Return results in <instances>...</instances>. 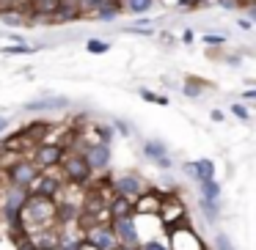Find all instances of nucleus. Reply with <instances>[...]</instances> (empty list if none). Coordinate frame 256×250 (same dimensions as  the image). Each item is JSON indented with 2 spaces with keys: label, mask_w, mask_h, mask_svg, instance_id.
Here are the masks:
<instances>
[{
  "label": "nucleus",
  "mask_w": 256,
  "mask_h": 250,
  "mask_svg": "<svg viewBox=\"0 0 256 250\" xmlns=\"http://www.w3.org/2000/svg\"><path fill=\"white\" fill-rule=\"evenodd\" d=\"M22 215H25V223H30V226H47V223H52V217L58 215V204L52 198H44V195L34 193L25 201Z\"/></svg>",
  "instance_id": "nucleus-1"
},
{
  "label": "nucleus",
  "mask_w": 256,
  "mask_h": 250,
  "mask_svg": "<svg viewBox=\"0 0 256 250\" xmlns=\"http://www.w3.org/2000/svg\"><path fill=\"white\" fill-rule=\"evenodd\" d=\"M28 195H30V190L14 187V184H8L6 193L0 195V212H3V220L12 228L22 220V206H25V201H28Z\"/></svg>",
  "instance_id": "nucleus-2"
},
{
  "label": "nucleus",
  "mask_w": 256,
  "mask_h": 250,
  "mask_svg": "<svg viewBox=\"0 0 256 250\" xmlns=\"http://www.w3.org/2000/svg\"><path fill=\"white\" fill-rule=\"evenodd\" d=\"M39 168H36L34 160H17L14 165H8L6 176H8V184H14V187H25L30 190L34 187V182L39 179Z\"/></svg>",
  "instance_id": "nucleus-3"
},
{
  "label": "nucleus",
  "mask_w": 256,
  "mask_h": 250,
  "mask_svg": "<svg viewBox=\"0 0 256 250\" xmlns=\"http://www.w3.org/2000/svg\"><path fill=\"white\" fill-rule=\"evenodd\" d=\"M64 176L72 184H86L91 176V168L86 165V157L80 151H72V154H64Z\"/></svg>",
  "instance_id": "nucleus-4"
},
{
  "label": "nucleus",
  "mask_w": 256,
  "mask_h": 250,
  "mask_svg": "<svg viewBox=\"0 0 256 250\" xmlns=\"http://www.w3.org/2000/svg\"><path fill=\"white\" fill-rule=\"evenodd\" d=\"M110 228L116 234L118 245H138L140 234H138V223L132 215H122V217H110Z\"/></svg>",
  "instance_id": "nucleus-5"
},
{
  "label": "nucleus",
  "mask_w": 256,
  "mask_h": 250,
  "mask_svg": "<svg viewBox=\"0 0 256 250\" xmlns=\"http://www.w3.org/2000/svg\"><path fill=\"white\" fill-rule=\"evenodd\" d=\"M86 245L94 250H116L118 248V239L116 234H113L110 226H91V231L86 234Z\"/></svg>",
  "instance_id": "nucleus-6"
},
{
  "label": "nucleus",
  "mask_w": 256,
  "mask_h": 250,
  "mask_svg": "<svg viewBox=\"0 0 256 250\" xmlns=\"http://www.w3.org/2000/svg\"><path fill=\"white\" fill-rule=\"evenodd\" d=\"M64 146H58V143H42V146H36V151H34V162H36V168L39 171H50V168H56L58 162L64 160Z\"/></svg>",
  "instance_id": "nucleus-7"
},
{
  "label": "nucleus",
  "mask_w": 256,
  "mask_h": 250,
  "mask_svg": "<svg viewBox=\"0 0 256 250\" xmlns=\"http://www.w3.org/2000/svg\"><path fill=\"white\" fill-rule=\"evenodd\" d=\"M80 154L86 157V165L91 168V173H102L110 165V146H105V143H91Z\"/></svg>",
  "instance_id": "nucleus-8"
},
{
  "label": "nucleus",
  "mask_w": 256,
  "mask_h": 250,
  "mask_svg": "<svg viewBox=\"0 0 256 250\" xmlns=\"http://www.w3.org/2000/svg\"><path fill=\"white\" fill-rule=\"evenodd\" d=\"M116 193L124 195V198H138L140 193H144V182H140V176H135V173H122V176H116Z\"/></svg>",
  "instance_id": "nucleus-9"
},
{
  "label": "nucleus",
  "mask_w": 256,
  "mask_h": 250,
  "mask_svg": "<svg viewBox=\"0 0 256 250\" xmlns=\"http://www.w3.org/2000/svg\"><path fill=\"white\" fill-rule=\"evenodd\" d=\"M184 173L193 179L196 184L206 182V179H215V162L212 160H196V162H184Z\"/></svg>",
  "instance_id": "nucleus-10"
},
{
  "label": "nucleus",
  "mask_w": 256,
  "mask_h": 250,
  "mask_svg": "<svg viewBox=\"0 0 256 250\" xmlns=\"http://www.w3.org/2000/svg\"><path fill=\"white\" fill-rule=\"evenodd\" d=\"M144 154L149 157V160H154L160 168H171V157H168L166 146H162L160 140H146V143H144Z\"/></svg>",
  "instance_id": "nucleus-11"
},
{
  "label": "nucleus",
  "mask_w": 256,
  "mask_h": 250,
  "mask_svg": "<svg viewBox=\"0 0 256 250\" xmlns=\"http://www.w3.org/2000/svg\"><path fill=\"white\" fill-rule=\"evenodd\" d=\"M30 190H34L36 195H44V198H56L58 190H61V182H58L56 176H42V173H39V179L34 182V187H30Z\"/></svg>",
  "instance_id": "nucleus-12"
},
{
  "label": "nucleus",
  "mask_w": 256,
  "mask_h": 250,
  "mask_svg": "<svg viewBox=\"0 0 256 250\" xmlns=\"http://www.w3.org/2000/svg\"><path fill=\"white\" fill-rule=\"evenodd\" d=\"M69 99H64V96H47V99H34L25 105V110L30 113H42V110H61V107H66Z\"/></svg>",
  "instance_id": "nucleus-13"
},
{
  "label": "nucleus",
  "mask_w": 256,
  "mask_h": 250,
  "mask_svg": "<svg viewBox=\"0 0 256 250\" xmlns=\"http://www.w3.org/2000/svg\"><path fill=\"white\" fill-rule=\"evenodd\" d=\"M157 0H122V11L127 14H146Z\"/></svg>",
  "instance_id": "nucleus-14"
},
{
  "label": "nucleus",
  "mask_w": 256,
  "mask_h": 250,
  "mask_svg": "<svg viewBox=\"0 0 256 250\" xmlns=\"http://www.w3.org/2000/svg\"><path fill=\"white\" fill-rule=\"evenodd\" d=\"M122 215H132V204L124 195H116L110 201V217H122Z\"/></svg>",
  "instance_id": "nucleus-15"
},
{
  "label": "nucleus",
  "mask_w": 256,
  "mask_h": 250,
  "mask_svg": "<svg viewBox=\"0 0 256 250\" xmlns=\"http://www.w3.org/2000/svg\"><path fill=\"white\" fill-rule=\"evenodd\" d=\"M198 187H201V198H204V201H218V198H220V184H218L215 179L198 182Z\"/></svg>",
  "instance_id": "nucleus-16"
},
{
  "label": "nucleus",
  "mask_w": 256,
  "mask_h": 250,
  "mask_svg": "<svg viewBox=\"0 0 256 250\" xmlns=\"http://www.w3.org/2000/svg\"><path fill=\"white\" fill-rule=\"evenodd\" d=\"M39 50V47H28V44H17V47H0V52L3 55H34V52Z\"/></svg>",
  "instance_id": "nucleus-17"
},
{
  "label": "nucleus",
  "mask_w": 256,
  "mask_h": 250,
  "mask_svg": "<svg viewBox=\"0 0 256 250\" xmlns=\"http://www.w3.org/2000/svg\"><path fill=\"white\" fill-rule=\"evenodd\" d=\"M201 212H204V217L210 223L218 220V215H220V209H218V201H204L201 198Z\"/></svg>",
  "instance_id": "nucleus-18"
},
{
  "label": "nucleus",
  "mask_w": 256,
  "mask_h": 250,
  "mask_svg": "<svg viewBox=\"0 0 256 250\" xmlns=\"http://www.w3.org/2000/svg\"><path fill=\"white\" fill-rule=\"evenodd\" d=\"M94 132H96V143L110 146V140H113V127H108V124H100V127H96Z\"/></svg>",
  "instance_id": "nucleus-19"
},
{
  "label": "nucleus",
  "mask_w": 256,
  "mask_h": 250,
  "mask_svg": "<svg viewBox=\"0 0 256 250\" xmlns=\"http://www.w3.org/2000/svg\"><path fill=\"white\" fill-rule=\"evenodd\" d=\"M138 250H171L166 242H160V239H144V242L135 245Z\"/></svg>",
  "instance_id": "nucleus-20"
},
{
  "label": "nucleus",
  "mask_w": 256,
  "mask_h": 250,
  "mask_svg": "<svg viewBox=\"0 0 256 250\" xmlns=\"http://www.w3.org/2000/svg\"><path fill=\"white\" fill-rule=\"evenodd\" d=\"M108 50H110L108 41H100V39H91L88 41V52H91V55H105Z\"/></svg>",
  "instance_id": "nucleus-21"
},
{
  "label": "nucleus",
  "mask_w": 256,
  "mask_h": 250,
  "mask_svg": "<svg viewBox=\"0 0 256 250\" xmlns=\"http://www.w3.org/2000/svg\"><path fill=\"white\" fill-rule=\"evenodd\" d=\"M80 3V8H83V11H96V8H102L108 3V0H78Z\"/></svg>",
  "instance_id": "nucleus-22"
},
{
  "label": "nucleus",
  "mask_w": 256,
  "mask_h": 250,
  "mask_svg": "<svg viewBox=\"0 0 256 250\" xmlns=\"http://www.w3.org/2000/svg\"><path fill=\"white\" fill-rule=\"evenodd\" d=\"M215 250H234L232 239H228L226 234H218V237H215Z\"/></svg>",
  "instance_id": "nucleus-23"
},
{
  "label": "nucleus",
  "mask_w": 256,
  "mask_h": 250,
  "mask_svg": "<svg viewBox=\"0 0 256 250\" xmlns=\"http://www.w3.org/2000/svg\"><path fill=\"white\" fill-rule=\"evenodd\" d=\"M232 113L240 118V121H248V118H250V113H248V107H245V105H232Z\"/></svg>",
  "instance_id": "nucleus-24"
},
{
  "label": "nucleus",
  "mask_w": 256,
  "mask_h": 250,
  "mask_svg": "<svg viewBox=\"0 0 256 250\" xmlns=\"http://www.w3.org/2000/svg\"><path fill=\"white\" fill-rule=\"evenodd\" d=\"M223 41H226V36H212V33L204 36V44H223Z\"/></svg>",
  "instance_id": "nucleus-25"
},
{
  "label": "nucleus",
  "mask_w": 256,
  "mask_h": 250,
  "mask_svg": "<svg viewBox=\"0 0 256 250\" xmlns=\"http://www.w3.org/2000/svg\"><path fill=\"white\" fill-rule=\"evenodd\" d=\"M184 94H188V96H198V94H201V91H198V83H188V85H184Z\"/></svg>",
  "instance_id": "nucleus-26"
},
{
  "label": "nucleus",
  "mask_w": 256,
  "mask_h": 250,
  "mask_svg": "<svg viewBox=\"0 0 256 250\" xmlns=\"http://www.w3.org/2000/svg\"><path fill=\"white\" fill-rule=\"evenodd\" d=\"M223 8H228V11H234V8H240V0H218Z\"/></svg>",
  "instance_id": "nucleus-27"
},
{
  "label": "nucleus",
  "mask_w": 256,
  "mask_h": 250,
  "mask_svg": "<svg viewBox=\"0 0 256 250\" xmlns=\"http://www.w3.org/2000/svg\"><path fill=\"white\" fill-rule=\"evenodd\" d=\"M113 127H116V129H118V132H124V135H130V127H127V124H124V121H113Z\"/></svg>",
  "instance_id": "nucleus-28"
},
{
  "label": "nucleus",
  "mask_w": 256,
  "mask_h": 250,
  "mask_svg": "<svg viewBox=\"0 0 256 250\" xmlns=\"http://www.w3.org/2000/svg\"><path fill=\"white\" fill-rule=\"evenodd\" d=\"M240 28H242V30H250L254 25H250V19H240Z\"/></svg>",
  "instance_id": "nucleus-29"
},
{
  "label": "nucleus",
  "mask_w": 256,
  "mask_h": 250,
  "mask_svg": "<svg viewBox=\"0 0 256 250\" xmlns=\"http://www.w3.org/2000/svg\"><path fill=\"white\" fill-rule=\"evenodd\" d=\"M6 129H8V118L0 116V132H6Z\"/></svg>",
  "instance_id": "nucleus-30"
},
{
  "label": "nucleus",
  "mask_w": 256,
  "mask_h": 250,
  "mask_svg": "<svg viewBox=\"0 0 256 250\" xmlns=\"http://www.w3.org/2000/svg\"><path fill=\"white\" fill-rule=\"evenodd\" d=\"M116 250H138V248H135V245H118Z\"/></svg>",
  "instance_id": "nucleus-31"
},
{
  "label": "nucleus",
  "mask_w": 256,
  "mask_h": 250,
  "mask_svg": "<svg viewBox=\"0 0 256 250\" xmlns=\"http://www.w3.org/2000/svg\"><path fill=\"white\" fill-rule=\"evenodd\" d=\"M36 3H50V0H36Z\"/></svg>",
  "instance_id": "nucleus-32"
}]
</instances>
